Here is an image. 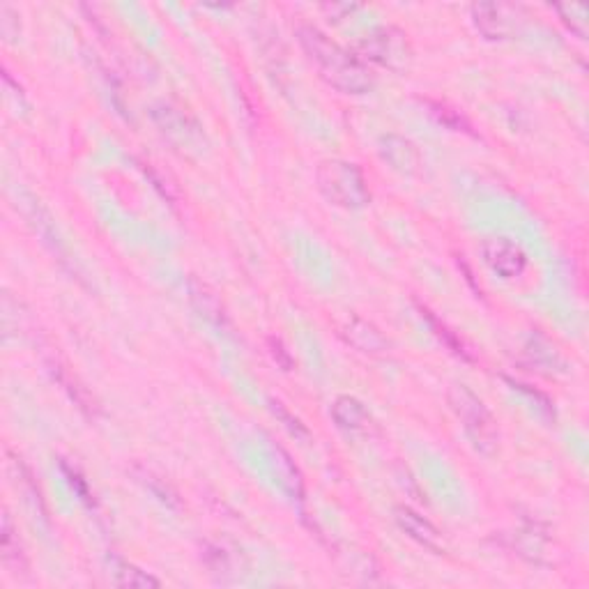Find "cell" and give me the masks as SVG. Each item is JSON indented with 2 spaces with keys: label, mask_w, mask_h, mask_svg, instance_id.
Wrapping results in <instances>:
<instances>
[{
  "label": "cell",
  "mask_w": 589,
  "mask_h": 589,
  "mask_svg": "<svg viewBox=\"0 0 589 589\" xmlns=\"http://www.w3.org/2000/svg\"><path fill=\"white\" fill-rule=\"evenodd\" d=\"M332 419L341 431L350 435H371L376 431V422L369 415V410L364 408L362 401H357L355 396H339L332 403Z\"/></svg>",
  "instance_id": "7"
},
{
  "label": "cell",
  "mask_w": 589,
  "mask_h": 589,
  "mask_svg": "<svg viewBox=\"0 0 589 589\" xmlns=\"http://www.w3.org/2000/svg\"><path fill=\"white\" fill-rule=\"evenodd\" d=\"M557 12L562 14V19L569 24V28L576 33L580 40L587 37V7L578 5V3H569V5H557Z\"/></svg>",
  "instance_id": "13"
},
{
  "label": "cell",
  "mask_w": 589,
  "mask_h": 589,
  "mask_svg": "<svg viewBox=\"0 0 589 589\" xmlns=\"http://www.w3.org/2000/svg\"><path fill=\"white\" fill-rule=\"evenodd\" d=\"M447 401L458 422H461L465 435L470 438L472 447L484 456H495L497 447H500V428H497L484 401L465 385H451Z\"/></svg>",
  "instance_id": "2"
},
{
  "label": "cell",
  "mask_w": 589,
  "mask_h": 589,
  "mask_svg": "<svg viewBox=\"0 0 589 589\" xmlns=\"http://www.w3.org/2000/svg\"><path fill=\"white\" fill-rule=\"evenodd\" d=\"M189 293H191V300H194L196 304H201V311L205 313V316H208V318H214V320H217V323H221V320H224V316H221V313H219L221 307H219L217 297H214V295L210 293L208 286H203V283L191 281Z\"/></svg>",
  "instance_id": "14"
},
{
  "label": "cell",
  "mask_w": 589,
  "mask_h": 589,
  "mask_svg": "<svg viewBox=\"0 0 589 589\" xmlns=\"http://www.w3.org/2000/svg\"><path fill=\"white\" fill-rule=\"evenodd\" d=\"M514 7L500 5V3H477L472 5V19L477 28L491 40H504L514 30V17H511Z\"/></svg>",
  "instance_id": "9"
},
{
  "label": "cell",
  "mask_w": 589,
  "mask_h": 589,
  "mask_svg": "<svg viewBox=\"0 0 589 589\" xmlns=\"http://www.w3.org/2000/svg\"><path fill=\"white\" fill-rule=\"evenodd\" d=\"M111 576H113V583L120 585V587H159L162 585L155 576L141 571L139 566L129 564L125 560H118V557H113L111 560Z\"/></svg>",
  "instance_id": "11"
},
{
  "label": "cell",
  "mask_w": 589,
  "mask_h": 589,
  "mask_svg": "<svg viewBox=\"0 0 589 589\" xmlns=\"http://www.w3.org/2000/svg\"><path fill=\"white\" fill-rule=\"evenodd\" d=\"M394 518L401 530L408 534L410 539H415L419 546L433 550V553H445V539H442V532L431 523V520H426L422 514H417L415 509L396 507Z\"/></svg>",
  "instance_id": "6"
},
{
  "label": "cell",
  "mask_w": 589,
  "mask_h": 589,
  "mask_svg": "<svg viewBox=\"0 0 589 589\" xmlns=\"http://www.w3.org/2000/svg\"><path fill=\"white\" fill-rule=\"evenodd\" d=\"M270 348H272V357L277 359V362L283 366V369H286V371L293 369V357L288 355V350L283 348V343L279 339H274V336H272V339H270Z\"/></svg>",
  "instance_id": "15"
},
{
  "label": "cell",
  "mask_w": 589,
  "mask_h": 589,
  "mask_svg": "<svg viewBox=\"0 0 589 589\" xmlns=\"http://www.w3.org/2000/svg\"><path fill=\"white\" fill-rule=\"evenodd\" d=\"M357 53L364 63L385 67L389 72H408L415 51L408 35L396 26H376L359 37Z\"/></svg>",
  "instance_id": "4"
},
{
  "label": "cell",
  "mask_w": 589,
  "mask_h": 589,
  "mask_svg": "<svg viewBox=\"0 0 589 589\" xmlns=\"http://www.w3.org/2000/svg\"><path fill=\"white\" fill-rule=\"evenodd\" d=\"M481 258L502 279H516L527 267L525 251L507 237H488L481 242Z\"/></svg>",
  "instance_id": "5"
},
{
  "label": "cell",
  "mask_w": 589,
  "mask_h": 589,
  "mask_svg": "<svg viewBox=\"0 0 589 589\" xmlns=\"http://www.w3.org/2000/svg\"><path fill=\"white\" fill-rule=\"evenodd\" d=\"M343 339L364 355L382 357L389 353L387 336L382 334L376 325L364 318H350L346 327H343Z\"/></svg>",
  "instance_id": "8"
},
{
  "label": "cell",
  "mask_w": 589,
  "mask_h": 589,
  "mask_svg": "<svg viewBox=\"0 0 589 589\" xmlns=\"http://www.w3.org/2000/svg\"><path fill=\"white\" fill-rule=\"evenodd\" d=\"M297 40L307 51L311 63L318 67L320 76L339 93L364 95L376 86V76L369 70V65L355 53L343 49L341 44H336L320 28L311 24L300 26L297 28Z\"/></svg>",
  "instance_id": "1"
},
{
  "label": "cell",
  "mask_w": 589,
  "mask_h": 589,
  "mask_svg": "<svg viewBox=\"0 0 589 589\" xmlns=\"http://www.w3.org/2000/svg\"><path fill=\"white\" fill-rule=\"evenodd\" d=\"M316 182L320 194L336 208L362 210L371 201V191L362 171L346 159H327L318 166Z\"/></svg>",
  "instance_id": "3"
},
{
  "label": "cell",
  "mask_w": 589,
  "mask_h": 589,
  "mask_svg": "<svg viewBox=\"0 0 589 589\" xmlns=\"http://www.w3.org/2000/svg\"><path fill=\"white\" fill-rule=\"evenodd\" d=\"M380 150H382V157H385L396 171L408 173V175L417 171L419 155L415 145H412L410 141L401 139V136H385V139L380 141Z\"/></svg>",
  "instance_id": "10"
},
{
  "label": "cell",
  "mask_w": 589,
  "mask_h": 589,
  "mask_svg": "<svg viewBox=\"0 0 589 589\" xmlns=\"http://www.w3.org/2000/svg\"><path fill=\"white\" fill-rule=\"evenodd\" d=\"M205 560H208L214 573H235L242 555L240 550L231 548L228 543H212V546H208V553H205Z\"/></svg>",
  "instance_id": "12"
}]
</instances>
